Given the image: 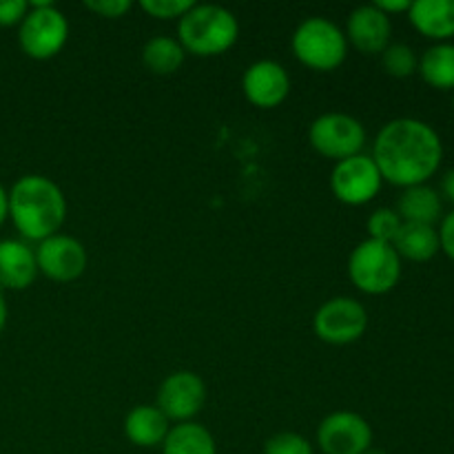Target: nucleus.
I'll return each mask as SVG.
<instances>
[{"label":"nucleus","instance_id":"5","mask_svg":"<svg viewBox=\"0 0 454 454\" xmlns=\"http://www.w3.org/2000/svg\"><path fill=\"white\" fill-rule=\"evenodd\" d=\"M350 282L368 295H384L393 291L402 278V257L393 244L364 239L348 260Z\"/></svg>","mask_w":454,"mask_h":454},{"label":"nucleus","instance_id":"19","mask_svg":"<svg viewBox=\"0 0 454 454\" xmlns=\"http://www.w3.org/2000/svg\"><path fill=\"white\" fill-rule=\"evenodd\" d=\"M393 248L399 257L411 262H428L442 251L437 229L426 224H403L395 238Z\"/></svg>","mask_w":454,"mask_h":454},{"label":"nucleus","instance_id":"30","mask_svg":"<svg viewBox=\"0 0 454 454\" xmlns=\"http://www.w3.org/2000/svg\"><path fill=\"white\" fill-rule=\"evenodd\" d=\"M411 0H377L375 7L390 18V13H403L411 9Z\"/></svg>","mask_w":454,"mask_h":454},{"label":"nucleus","instance_id":"20","mask_svg":"<svg viewBox=\"0 0 454 454\" xmlns=\"http://www.w3.org/2000/svg\"><path fill=\"white\" fill-rule=\"evenodd\" d=\"M417 71L426 84L439 91H454V44L437 43L426 49Z\"/></svg>","mask_w":454,"mask_h":454},{"label":"nucleus","instance_id":"21","mask_svg":"<svg viewBox=\"0 0 454 454\" xmlns=\"http://www.w3.org/2000/svg\"><path fill=\"white\" fill-rule=\"evenodd\" d=\"M162 454H217L213 434L195 421L176 424L162 443Z\"/></svg>","mask_w":454,"mask_h":454},{"label":"nucleus","instance_id":"22","mask_svg":"<svg viewBox=\"0 0 454 454\" xmlns=\"http://www.w3.org/2000/svg\"><path fill=\"white\" fill-rule=\"evenodd\" d=\"M186 51L171 35H155L142 49V62L155 75H173L184 65Z\"/></svg>","mask_w":454,"mask_h":454},{"label":"nucleus","instance_id":"7","mask_svg":"<svg viewBox=\"0 0 454 454\" xmlns=\"http://www.w3.org/2000/svg\"><path fill=\"white\" fill-rule=\"evenodd\" d=\"M309 142L319 155L341 162L362 153L366 129L348 114H324L310 124Z\"/></svg>","mask_w":454,"mask_h":454},{"label":"nucleus","instance_id":"1","mask_svg":"<svg viewBox=\"0 0 454 454\" xmlns=\"http://www.w3.org/2000/svg\"><path fill=\"white\" fill-rule=\"evenodd\" d=\"M371 158L380 168L381 180L411 189L426 184L439 171L443 145L439 133L424 120L397 118L377 133Z\"/></svg>","mask_w":454,"mask_h":454},{"label":"nucleus","instance_id":"26","mask_svg":"<svg viewBox=\"0 0 454 454\" xmlns=\"http://www.w3.org/2000/svg\"><path fill=\"white\" fill-rule=\"evenodd\" d=\"M193 4V0H142L140 7L160 20H180Z\"/></svg>","mask_w":454,"mask_h":454},{"label":"nucleus","instance_id":"31","mask_svg":"<svg viewBox=\"0 0 454 454\" xmlns=\"http://www.w3.org/2000/svg\"><path fill=\"white\" fill-rule=\"evenodd\" d=\"M442 195L448 200V202L454 204V168L443 176L442 180Z\"/></svg>","mask_w":454,"mask_h":454},{"label":"nucleus","instance_id":"35","mask_svg":"<svg viewBox=\"0 0 454 454\" xmlns=\"http://www.w3.org/2000/svg\"><path fill=\"white\" fill-rule=\"evenodd\" d=\"M452 106H454V100H452Z\"/></svg>","mask_w":454,"mask_h":454},{"label":"nucleus","instance_id":"34","mask_svg":"<svg viewBox=\"0 0 454 454\" xmlns=\"http://www.w3.org/2000/svg\"><path fill=\"white\" fill-rule=\"evenodd\" d=\"M364 454H388V452H384V450H375V448H371V450L364 452Z\"/></svg>","mask_w":454,"mask_h":454},{"label":"nucleus","instance_id":"3","mask_svg":"<svg viewBox=\"0 0 454 454\" xmlns=\"http://www.w3.org/2000/svg\"><path fill=\"white\" fill-rule=\"evenodd\" d=\"M238 18L220 4H193L177 25V43L198 58L222 56L238 43Z\"/></svg>","mask_w":454,"mask_h":454},{"label":"nucleus","instance_id":"25","mask_svg":"<svg viewBox=\"0 0 454 454\" xmlns=\"http://www.w3.org/2000/svg\"><path fill=\"white\" fill-rule=\"evenodd\" d=\"M264 454H315L313 443L297 433H278L264 443Z\"/></svg>","mask_w":454,"mask_h":454},{"label":"nucleus","instance_id":"33","mask_svg":"<svg viewBox=\"0 0 454 454\" xmlns=\"http://www.w3.org/2000/svg\"><path fill=\"white\" fill-rule=\"evenodd\" d=\"M7 315H9L7 301H4L3 291H0V333H3L4 326H7Z\"/></svg>","mask_w":454,"mask_h":454},{"label":"nucleus","instance_id":"14","mask_svg":"<svg viewBox=\"0 0 454 454\" xmlns=\"http://www.w3.org/2000/svg\"><path fill=\"white\" fill-rule=\"evenodd\" d=\"M390 34H393L390 18L375 4H364L348 16L344 35L346 43L353 44L359 53L375 56V53H384V49L388 47Z\"/></svg>","mask_w":454,"mask_h":454},{"label":"nucleus","instance_id":"18","mask_svg":"<svg viewBox=\"0 0 454 454\" xmlns=\"http://www.w3.org/2000/svg\"><path fill=\"white\" fill-rule=\"evenodd\" d=\"M442 195L428 184L403 189L402 198L397 202V215L402 217L403 224L434 226V222L442 220Z\"/></svg>","mask_w":454,"mask_h":454},{"label":"nucleus","instance_id":"13","mask_svg":"<svg viewBox=\"0 0 454 454\" xmlns=\"http://www.w3.org/2000/svg\"><path fill=\"white\" fill-rule=\"evenodd\" d=\"M244 96L260 109H275L286 100L291 91V78L279 62L257 60L242 78Z\"/></svg>","mask_w":454,"mask_h":454},{"label":"nucleus","instance_id":"17","mask_svg":"<svg viewBox=\"0 0 454 454\" xmlns=\"http://www.w3.org/2000/svg\"><path fill=\"white\" fill-rule=\"evenodd\" d=\"M171 430V421L158 406H137L124 419V434L137 448L162 446Z\"/></svg>","mask_w":454,"mask_h":454},{"label":"nucleus","instance_id":"23","mask_svg":"<svg viewBox=\"0 0 454 454\" xmlns=\"http://www.w3.org/2000/svg\"><path fill=\"white\" fill-rule=\"evenodd\" d=\"M381 65H384L386 74L393 75V78H411L417 71V67H419V58L412 51V47L397 43L388 44L384 49V53H381Z\"/></svg>","mask_w":454,"mask_h":454},{"label":"nucleus","instance_id":"9","mask_svg":"<svg viewBox=\"0 0 454 454\" xmlns=\"http://www.w3.org/2000/svg\"><path fill=\"white\" fill-rule=\"evenodd\" d=\"M381 173L371 155H353L335 164L331 176V189L340 202L348 207H362L377 198L381 189Z\"/></svg>","mask_w":454,"mask_h":454},{"label":"nucleus","instance_id":"24","mask_svg":"<svg viewBox=\"0 0 454 454\" xmlns=\"http://www.w3.org/2000/svg\"><path fill=\"white\" fill-rule=\"evenodd\" d=\"M403 222L393 208H377L371 217H368V239H377V242L393 244L397 233L402 231Z\"/></svg>","mask_w":454,"mask_h":454},{"label":"nucleus","instance_id":"32","mask_svg":"<svg viewBox=\"0 0 454 454\" xmlns=\"http://www.w3.org/2000/svg\"><path fill=\"white\" fill-rule=\"evenodd\" d=\"M9 217V191L0 184V224Z\"/></svg>","mask_w":454,"mask_h":454},{"label":"nucleus","instance_id":"8","mask_svg":"<svg viewBox=\"0 0 454 454\" xmlns=\"http://www.w3.org/2000/svg\"><path fill=\"white\" fill-rule=\"evenodd\" d=\"M315 335L331 346H348L362 340L368 328V313L353 297L324 301L313 319Z\"/></svg>","mask_w":454,"mask_h":454},{"label":"nucleus","instance_id":"15","mask_svg":"<svg viewBox=\"0 0 454 454\" xmlns=\"http://www.w3.org/2000/svg\"><path fill=\"white\" fill-rule=\"evenodd\" d=\"M38 278L35 253L20 239H0V291H25Z\"/></svg>","mask_w":454,"mask_h":454},{"label":"nucleus","instance_id":"6","mask_svg":"<svg viewBox=\"0 0 454 454\" xmlns=\"http://www.w3.org/2000/svg\"><path fill=\"white\" fill-rule=\"evenodd\" d=\"M69 38V22L51 3H31L25 20L18 27V43L22 53L34 60L58 56Z\"/></svg>","mask_w":454,"mask_h":454},{"label":"nucleus","instance_id":"28","mask_svg":"<svg viewBox=\"0 0 454 454\" xmlns=\"http://www.w3.org/2000/svg\"><path fill=\"white\" fill-rule=\"evenodd\" d=\"M29 12L27 0H0V27H20Z\"/></svg>","mask_w":454,"mask_h":454},{"label":"nucleus","instance_id":"10","mask_svg":"<svg viewBox=\"0 0 454 454\" xmlns=\"http://www.w3.org/2000/svg\"><path fill=\"white\" fill-rule=\"evenodd\" d=\"M317 446L324 454H364L372 448V428L357 412H333L319 424Z\"/></svg>","mask_w":454,"mask_h":454},{"label":"nucleus","instance_id":"11","mask_svg":"<svg viewBox=\"0 0 454 454\" xmlns=\"http://www.w3.org/2000/svg\"><path fill=\"white\" fill-rule=\"evenodd\" d=\"M34 253L38 273L53 279V282H75L87 270V251L71 235H51V238L38 242V248Z\"/></svg>","mask_w":454,"mask_h":454},{"label":"nucleus","instance_id":"2","mask_svg":"<svg viewBox=\"0 0 454 454\" xmlns=\"http://www.w3.org/2000/svg\"><path fill=\"white\" fill-rule=\"evenodd\" d=\"M9 217L22 238L43 242L65 224L67 200L60 186L49 177L22 176L9 189Z\"/></svg>","mask_w":454,"mask_h":454},{"label":"nucleus","instance_id":"4","mask_svg":"<svg viewBox=\"0 0 454 454\" xmlns=\"http://www.w3.org/2000/svg\"><path fill=\"white\" fill-rule=\"evenodd\" d=\"M293 53L313 71H335L348 56L344 31L328 18H309L293 34Z\"/></svg>","mask_w":454,"mask_h":454},{"label":"nucleus","instance_id":"29","mask_svg":"<svg viewBox=\"0 0 454 454\" xmlns=\"http://www.w3.org/2000/svg\"><path fill=\"white\" fill-rule=\"evenodd\" d=\"M437 233H439V247H442V251L454 262V211H450L446 217H443L442 229H439Z\"/></svg>","mask_w":454,"mask_h":454},{"label":"nucleus","instance_id":"12","mask_svg":"<svg viewBox=\"0 0 454 454\" xmlns=\"http://www.w3.org/2000/svg\"><path fill=\"white\" fill-rule=\"evenodd\" d=\"M207 402V386L202 377L189 371H177L162 381L158 390V408L168 421L186 424L202 411Z\"/></svg>","mask_w":454,"mask_h":454},{"label":"nucleus","instance_id":"16","mask_svg":"<svg viewBox=\"0 0 454 454\" xmlns=\"http://www.w3.org/2000/svg\"><path fill=\"white\" fill-rule=\"evenodd\" d=\"M408 18L430 40L446 43L454 35V0H415L408 9Z\"/></svg>","mask_w":454,"mask_h":454},{"label":"nucleus","instance_id":"27","mask_svg":"<svg viewBox=\"0 0 454 454\" xmlns=\"http://www.w3.org/2000/svg\"><path fill=\"white\" fill-rule=\"evenodd\" d=\"M84 7L89 12L98 13L102 18H109V20H115V18H124L129 12H131L133 4L129 0H87Z\"/></svg>","mask_w":454,"mask_h":454}]
</instances>
